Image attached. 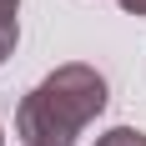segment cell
I'll use <instances>...</instances> for the list:
<instances>
[{"label":"cell","mask_w":146,"mask_h":146,"mask_svg":"<svg viewBox=\"0 0 146 146\" xmlns=\"http://www.w3.org/2000/svg\"><path fill=\"white\" fill-rule=\"evenodd\" d=\"M106 111V76L96 66H56L15 106V131L25 146H76V136Z\"/></svg>","instance_id":"1"},{"label":"cell","mask_w":146,"mask_h":146,"mask_svg":"<svg viewBox=\"0 0 146 146\" xmlns=\"http://www.w3.org/2000/svg\"><path fill=\"white\" fill-rule=\"evenodd\" d=\"M96 146H146V131H136V126H111Z\"/></svg>","instance_id":"2"},{"label":"cell","mask_w":146,"mask_h":146,"mask_svg":"<svg viewBox=\"0 0 146 146\" xmlns=\"http://www.w3.org/2000/svg\"><path fill=\"white\" fill-rule=\"evenodd\" d=\"M121 10L126 15H146V0H121Z\"/></svg>","instance_id":"4"},{"label":"cell","mask_w":146,"mask_h":146,"mask_svg":"<svg viewBox=\"0 0 146 146\" xmlns=\"http://www.w3.org/2000/svg\"><path fill=\"white\" fill-rule=\"evenodd\" d=\"M15 40H20V20H0V60H10L15 56Z\"/></svg>","instance_id":"3"},{"label":"cell","mask_w":146,"mask_h":146,"mask_svg":"<svg viewBox=\"0 0 146 146\" xmlns=\"http://www.w3.org/2000/svg\"><path fill=\"white\" fill-rule=\"evenodd\" d=\"M0 146H5V136H0Z\"/></svg>","instance_id":"6"},{"label":"cell","mask_w":146,"mask_h":146,"mask_svg":"<svg viewBox=\"0 0 146 146\" xmlns=\"http://www.w3.org/2000/svg\"><path fill=\"white\" fill-rule=\"evenodd\" d=\"M15 10H20V0H0V20H10Z\"/></svg>","instance_id":"5"}]
</instances>
